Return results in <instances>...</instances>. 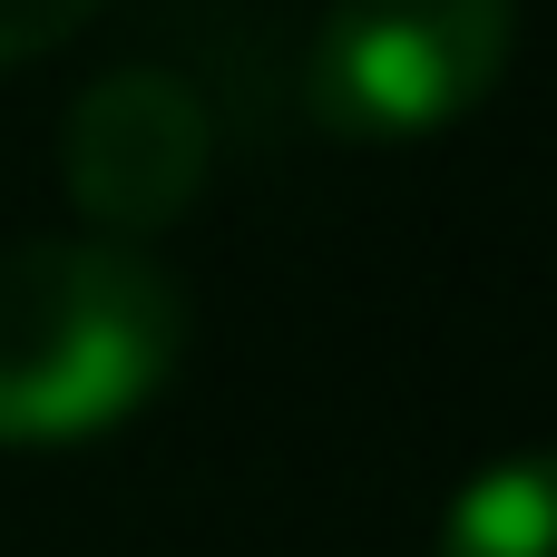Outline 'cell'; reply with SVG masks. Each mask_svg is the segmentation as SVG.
<instances>
[{
  "mask_svg": "<svg viewBox=\"0 0 557 557\" xmlns=\"http://www.w3.org/2000/svg\"><path fill=\"white\" fill-rule=\"evenodd\" d=\"M519 0H333L304 59L313 117L362 147H401L480 108L509 69Z\"/></svg>",
  "mask_w": 557,
  "mask_h": 557,
  "instance_id": "2",
  "label": "cell"
},
{
  "mask_svg": "<svg viewBox=\"0 0 557 557\" xmlns=\"http://www.w3.org/2000/svg\"><path fill=\"white\" fill-rule=\"evenodd\" d=\"M441 557H557V450L490 460L441 509Z\"/></svg>",
  "mask_w": 557,
  "mask_h": 557,
  "instance_id": "4",
  "label": "cell"
},
{
  "mask_svg": "<svg viewBox=\"0 0 557 557\" xmlns=\"http://www.w3.org/2000/svg\"><path fill=\"white\" fill-rule=\"evenodd\" d=\"M186 343V284L147 245L20 235L0 245V441H88L127 421Z\"/></svg>",
  "mask_w": 557,
  "mask_h": 557,
  "instance_id": "1",
  "label": "cell"
},
{
  "mask_svg": "<svg viewBox=\"0 0 557 557\" xmlns=\"http://www.w3.org/2000/svg\"><path fill=\"white\" fill-rule=\"evenodd\" d=\"M88 10H98V0H0V69H20V59L59 49Z\"/></svg>",
  "mask_w": 557,
  "mask_h": 557,
  "instance_id": "5",
  "label": "cell"
},
{
  "mask_svg": "<svg viewBox=\"0 0 557 557\" xmlns=\"http://www.w3.org/2000/svg\"><path fill=\"white\" fill-rule=\"evenodd\" d=\"M206 157H215L206 98L157 59L98 69L69 98V127H59L69 196H78V215H98L108 245H137V235L176 225L206 186Z\"/></svg>",
  "mask_w": 557,
  "mask_h": 557,
  "instance_id": "3",
  "label": "cell"
}]
</instances>
